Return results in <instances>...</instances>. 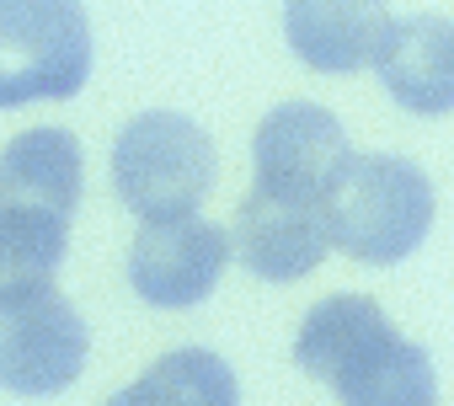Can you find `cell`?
<instances>
[{
	"label": "cell",
	"mask_w": 454,
	"mask_h": 406,
	"mask_svg": "<svg viewBox=\"0 0 454 406\" xmlns=\"http://www.w3.org/2000/svg\"><path fill=\"white\" fill-rule=\"evenodd\" d=\"M321 209L342 257L390 268L433 230V182L401 155H353L321 192Z\"/></svg>",
	"instance_id": "cell-1"
},
{
	"label": "cell",
	"mask_w": 454,
	"mask_h": 406,
	"mask_svg": "<svg viewBox=\"0 0 454 406\" xmlns=\"http://www.w3.org/2000/svg\"><path fill=\"white\" fill-rule=\"evenodd\" d=\"M113 187L139 225L187 220L214 187V139L187 113H139L113 144Z\"/></svg>",
	"instance_id": "cell-2"
},
{
	"label": "cell",
	"mask_w": 454,
	"mask_h": 406,
	"mask_svg": "<svg viewBox=\"0 0 454 406\" xmlns=\"http://www.w3.org/2000/svg\"><path fill=\"white\" fill-rule=\"evenodd\" d=\"M91 75L81 0H0V107L65 102Z\"/></svg>",
	"instance_id": "cell-3"
},
{
	"label": "cell",
	"mask_w": 454,
	"mask_h": 406,
	"mask_svg": "<svg viewBox=\"0 0 454 406\" xmlns=\"http://www.w3.org/2000/svg\"><path fill=\"white\" fill-rule=\"evenodd\" d=\"M91 332L54 284L0 294V385L12 395H59L81 379Z\"/></svg>",
	"instance_id": "cell-4"
},
{
	"label": "cell",
	"mask_w": 454,
	"mask_h": 406,
	"mask_svg": "<svg viewBox=\"0 0 454 406\" xmlns=\"http://www.w3.org/2000/svg\"><path fill=\"white\" fill-rule=\"evenodd\" d=\"M231 236L219 225L187 215V220H155L129 246V284L155 310H187L214 294L224 262H231Z\"/></svg>",
	"instance_id": "cell-5"
},
{
	"label": "cell",
	"mask_w": 454,
	"mask_h": 406,
	"mask_svg": "<svg viewBox=\"0 0 454 406\" xmlns=\"http://www.w3.org/2000/svg\"><path fill=\"white\" fill-rule=\"evenodd\" d=\"M231 241H236V257L268 284H294V278L316 273L321 257L332 252V230H326L321 198L278 192L268 182H257L241 198Z\"/></svg>",
	"instance_id": "cell-6"
},
{
	"label": "cell",
	"mask_w": 454,
	"mask_h": 406,
	"mask_svg": "<svg viewBox=\"0 0 454 406\" xmlns=\"http://www.w3.org/2000/svg\"><path fill=\"white\" fill-rule=\"evenodd\" d=\"M348 160H353L348 129L321 102H278L257 123V139H252L257 182L278 192H300V198H321Z\"/></svg>",
	"instance_id": "cell-7"
},
{
	"label": "cell",
	"mask_w": 454,
	"mask_h": 406,
	"mask_svg": "<svg viewBox=\"0 0 454 406\" xmlns=\"http://www.w3.org/2000/svg\"><path fill=\"white\" fill-rule=\"evenodd\" d=\"M385 0H284V38L300 65L321 75H353L380 59L390 38Z\"/></svg>",
	"instance_id": "cell-8"
},
{
	"label": "cell",
	"mask_w": 454,
	"mask_h": 406,
	"mask_svg": "<svg viewBox=\"0 0 454 406\" xmlns=\"http://www.w3.org/2000/svg\"><path fill=\"white\" fill-rule=\"evenodd\" d=\"M374 70L406 113H417V118L454 113V22H443V17L395 22Z\"/></svg>",
	"instance_id": "cell-9"
},
{
	"label": "cell",
	"mask_w": 454,
	"mask_h": 406,
	"mask_svg": "<svg viewBox=\"0 0 454 406\" xmlns=\"http://www.w3.org/2000/svg\"><path fill=\"white\" fill-rule=\"evenodd\" d=\"M81 144L65 129H27L0 150V203L17 209H49V215H75L81 203Z\"/></svg>",
	"instance_id": "cell-10"
},
{
	"label": "cell",
	"mask_w": 454,
	"mask_h": 406,
	"mask_svg": "<svg viewBox=\"0 0 454 406\" xmlns=\"http://www.w3.org/2000/svg\"><path fill=\"white\" fill-rule=\"evenodd\" d=\"M395 326L385 321V310L369 300V294H332V300H321L310 316H305V326H300V337H294V358H300V369L310 374V379H321V385H337L374 342H385Z\"/></svg>",
	"instance_id": "cell-11"
},
{
	"label": "cell",
	"mask_w": 454,
	"mask_h": 406,
	"mask_svg": "<svg viewBox=\"0 0 454 406\" xmlns=\"http://www.w3.org/2000/svg\"><path fill=\"white\" fill-rule=\"evenodd\" d=\"M332 390L342 406H438L433 358L417 342H406L401 332L374 342Z\"/></svg>",
	"instance_id": "cell-12"
},
{
	"label": "cell",
	"mask_w": 454,
	"mask_h": 406,
	"mask_svg": "<svg viewBox=\"0 0 454 406\" xmlns=\"http://www.w3.org/2000/svg\"><path fill=\"white\" fill-rule=\"evenodd\" d=\"M107 406H241V385L219 353L176 347L155 358L134 385H123Z\"/></svg>",
	"instance_id": "cell-13"
},
{
	"label": "cell",
	"mask_w": 454,
	"mask_h": 406,
	"mask_svg": "<svg viewBox=\"0 0 454 406\" xmlns=\"http://www.w3.org/2000/svg\"><path fill=\"white\" fill-rule=\"evenodd\" d=\"M70 252V220L49 209L0 203V294L22 284H49Z\"/></svg>",
	"instance_id": "cell-14"
}]
</instances>
